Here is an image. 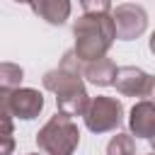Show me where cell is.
Masks as SVG:
<instances>
[{
    "mask_svg": "<svg viewBox=\"0 0 155 155\" xmlns=\"http://www.w3.org/2000/svg\"><path fill=\"white\" fill-rule=\"evenodd\" d=\"M41 109H44V94L39 90L17 87V90L10 92V111H12V116L29 121V119L39 116Z\"/></svg>",
    "mask_w": 155,
    "mask_h": 155,
    "instance_id": "7",
    "label": "cell"
},
{
    "mask_svg": "<svg viewBox=\"0 0 155 155\" xmlns=\"http://www.w3.org/2000/svg\"><path fill=\"white\" fill-rule=\"evenodd\" d=\"M114 87L126 97L153 99L155 97V75H150L140 68H133V65H124V68L116 70Z\"/></svg>",
    "mask_w": 155,
    "mask_h": 155,
    "instance_id": "5",
    "label": "cell"
},
{
    "mask_svg": "<svg viewBox=\"0 0 155 155\" xmlns=\"http://www.w3.org/2000/svg\"><path fill=\"white\" fill-rule=\"evenodd\" d=\"M44 87L56 94L58 111L68 116H85L90 107V94L85 90L82 73H80V58L75 56V51H68L61 65L44 75Z\"/></svg>",
    "mask_w": 155,
    "mask_h": 155,
    "instance_id": "1",
    "label": "cell"
},
{
    "mask_svg": "<svg viewBox=\"0 0 155 155\" xmlns=\"http://www.w3.org/2000/svg\"><path fill=\"white\" fill-rule=\"evenodd\" d=\"M150 51L155 53V31H153V36H150Z\"/></svg>",
    "mask_w": 155,
    "mask_h": 155,
    "instance_id": "16",
    "label": "cell"
},
{
    "mask_svg": "<svg viewBox=\"0 0 155 155\" xmlns=\"http://www.w3.org/2000/svg\"><path fill=\"white\" fill-rule=\"evenodd\" d=\"M111 19H114V27H116V39H121V41L138 39L148 27L145 10L140 5H133V2L116 5V10L111 12Z\"/></svg>",
    "mask_w": 155,
    "mask_h": 155,
    "instance_id": "6",
    "label": "cell"
},
{
    "mask_svg": "<svg viewBox=\"0 0 155 155\" xmlns=\"http://www.w3.org/2000/svg\"><path fill=\"white\" fill-rule=\"evenodd\" d=\"M10 92H12V90H0V119H10V121H12V111H10Z\"/></svg>",
    "mask_w": 155,
    "mask_h": 155,
    "instance_id": "15",
    "label": "cell"
},
{
    "mask_svg": "<svg viewBox=\"0 0 155 155\" xmlns=\"http://www.w3.org/2000/svg\"><path fill=\"white\" fill-rule=\"evenodd\" d=\"M128 126L136 138H153L155 136V102L150 99L136 102L128 116Z\"/></svg>",
    "mask_w": 155,
    "mask_h": 155,
    "instance_id": "8",
    "label": "cell"
},
{
    "mask_svg": "<svg viewBox=\"0 0 155 155\" xmlns=\"http://www.w3.org/2000/svg\"><path fill=\"white\" fill-rule=\"evenodd\" d=\"M116 63L111 58H97V61H90L85 63L82 68V75L92 82V85H99V87H107V85H114V78H116Z\"/></svg>",
    "mask_w": 155,
    "mask_h": 155,
    "instance_id": "10",
    "label": "cell"
},
{
    "mask_svg": "<svg viewBox=\"0 0 155 155\" xmlns=\"http://www.w3.org/2000/svg\"><path fill=\"white\" fill-rule=\"evenodd\" d=\"M85 15H109L111 0H80Z\"/></svg>",
    "mask_w": 155,
    "mask_h": 155,
    "instance_id": "14",
    "label": "cell"
},
{
    "mask_svg": "<svg viewBox=\"0 0 155 155\" xmlns=\"http://www.w3.org/2000/svg\"><path fill=\"white\" fill-rule=\"evenodd\" d=\"M75 34V56L85 63L104 58L111 41L116 39V27L111 15H82L73 24Z\"/></svg>",
    "mask_w": 155,
    "mask_h": 155,
    "instance_id": "2",
    "label": "cell"
},
{
    "mask_svg": "<svg viewBox=\"0 0 155 155\" xmlns=\"http://www.w3.org/2000/svg\"><path fill=\"white\" fill-rule=\"evenodd\" d=\"M31 155H39V153H31Z\"/></svg>",
    "mask_w": 155,
    "mask_h": 155,
    "instance_id": "19",
    "label": "cell"
},
{
    "mask_svg": "<svg viewBox=\"0 0 155 155\" xmlns=\"http://www.w3.org/2000/svg\"><path fill=\"white\" fill-rule=\"evenodd\" d=\"M29 5L48 24H63L70 17V0H29Z\"/></svg>",
    "mask_w": 155,
    "mask_h": 155,
    "instance_id": "9",
    "label": "cell"
},
{
    "mask_svg": "<svg viewBox=\"0 0 155 155\" xmlns=\"http://www.w3.org/2000/svg\"><path fill=\"white\" fill-rule=\"evenodd\" d=\"M78 143H80V128L73 121V116L63 111L51 116L36 133V145L46 155H73Z\"/></svg>",
    "mask_w": 155,
    "mask_h": 155,
    "instance_id": "3",
    "label": "cell"
},
{
    "mask_svg": "<svg viewBox=\"0 0 155 155\" xmlns=\"http://www.w3.org/2000/svg\"><path fill=\"white\" fill-rule=\"evenodd\" d=\"M124 119V107L119 99L114 97H104L97 94L94 99H90V107L85 111V126L92 133H107L114 131Z\"/></svg>",
    "mask_w": 155,
    "mask_h": 155,
    "instance_id": "4",
    "label": "cell"
},
{
    "mask_svg": "<svg viewBox=\"0 0 155 155\" xmlns=\"http://www.w3.org/2000/svg\"><path fill=\"white\" fill-rule=\"evenodd\" d=\"M107 155H136V140L128 133H116L107 143Z\"/></svg>",
    "mask_w": 155,
    "mask_h": 155,
    "instance_id": "12",
    "label": "cell"
},
{
    "mask_svg": "<svg viewBox=\"0 0 155 155\" xmlns=\"http://www.w3.org/2000/svg\"><path fill=\"white\" fill-rule=\"evenodd\" d=\"M150 145H153V150H155V136H153V138H150Z\"/></svg>",
    "mask_w": 155,
    "mask_h": 155,
    "instance_id": "17",
    "label": "cell"
},
{
    "mask_svg": "<svg viewBox=\"0 0 155 155\" xmlns=\"http://www.w3.org/2000/svg\"><path fill=\"white\" fill-rule=\"evenodd\" d=\"M24 70L17 63H0V90H17Z\"/></svg>",
    "mask_w": 155,
    "mask_h": 155,
    "instance_id": "11",
    "label": "cell"
},
{
    "mask_svg": "<svg viewBox=\"0 0 155 155\" xmlns=\"http://www.w3.org/2000/svg\"><path fill=\"white\" fill-rule=\"evenodd\" d=\"M15 150V128L10 119H0V155H12Z\"/></svg>",
    "mask_w": 155,
    "mask_h": 155,
    "instance_id": "13",
    "label": "cell"
},
{
    "mask_svg": "<svg viewBox=\"0 0 155 155\" xmlns=\"http://www.w3.org/2000/svg\"><path fill=\"white\" fill-rule=\"evenodd\" d=\"M153 155H155V153H153Z\"/></svg>",
    "mask_w": 155,
    "mask_h": 155,
    "instance_id": "20",
    "label": "cell"
},
{
    "mask_svg": "<svg viewBox=\"0 0 155 155\" xmlns=\"http://www.w3.org/2000/svg\"><path fill=\"white\" fill-rule=\"evenodd\" d=\"M15 2H29V0H15Z\"/></svg>",
    "mask_w": 155,
    "mask_h": 155,
    "instance_id": "18",
    "label": "cell"
}]
</instances>
